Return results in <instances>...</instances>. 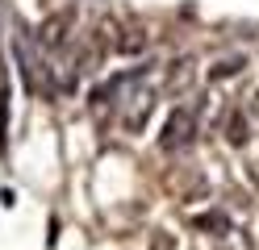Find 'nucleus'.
<instances>
[{"mask_svg":"<svg viewBox=\"0 0 259 250\" xmlns=\"http://www.w3.org/2000/svg\"><path fill=\"white\" fill-rule=\"evenodd\" d=\"M13 55H17V67H21V79L29 83V92L38 96H55V71H51V55L42 50V42L34 38L29 29H17L13 38Z\"/></svg>","mask_w":259,"mask_h":250,"instance_id":"obj_1","label":"nucleus"},{"mask_svg":"<svg viewBox=\"0 0 259 250\" xmlns=\"http://www.w3.org/2000/svg\"><path fill=\"white\" fill-rule=\"evenodd\" d=\"M192 142H197V109H184V105H176L171 117H167V125L163 133H159V146L167 150V155H176V150H188Z\"/></svg>","mask_w":259,"mask_h":250,"instance_id":"obj_2","label":"nucleus"},{"mask_svg":"<svg viewBox=\"0 0 259 250\" xmlns=\"http://www.w3.org/2000/svg\"><path fill=\"white\" fill-rule=\"evenodd\" d=\"M192 88V63L184 59V63H171L167 67V79H163V92H171V96H184Z\"/></svg>","mask_w":259,"mask_h":250,"instance_id":"obj_3","label":"nucleus"},{"mask_svg":"<svg viewBox=\"0 0 259 250\" xmlns=\"http://www.w3.org/2000/svg\"><path fill=\"white\" fill-rule=\"evenodd\" d=\"M226 142H230V146H247L251 142V125H247V113H242V109H234L230 117H226Z\"/></svg>","mask_w":259,"mask_h":250,"instance_id":"obj_4","label":"nucleus"},{"mask_svg":"<svg viewBox=\"0 0 259 250\" xmlns=\"http://www.w3.org/2000/svg\"><path fill=\"white\" fill-rule=\"evenodd\" d=\"M192 225L205 229V233H218V238H222L226 229H230V221H226V213H222V209H209V213H205V217H197Z\"/></svg>","mask_w":259,"mask_h":250,"instance_id":"obj_5","label":"nucleus"},{"mask_svg":"<svg viewBox=\"0 0 259 250\" xmlns=\"http://www.w3.org/2000/svg\"><path fill=\"white\" fill-rule=\"evenodd\" d=\"M242 71V55H230V59H218L213 67H209V75L213 79H230V75H238Z\"/></svg>","mask_w":259,"mask_h":250,"instance_id":"obj_6","label":"nucleus"},{"mask_svg":"<svg viewBox=\"0 0 259 250\" xmlns=\"http://www.w3.org/2000/svg\"><path fill=\"white\" fill-rule=\"evenodd\" d=\"M247 113H251V121L259 125V88H255V92L247 96Z\"/></svg>","mask_w":259,"mask_h":250,"instance_id":"obj_7","label":"nucleus"},{"mask_svg":"<svg viewBox=\"0 0 259 250\" xmlns=\"http://www.w3.org/2000/svg\"><path fill=\"white\" fill-rule=\"evenodd\" d=\"M171 246H176V242H171V233L159 229V233H155V250H171Z\"/></svg>","mask_w":259,"mask_h":250,"instance_id":"obj_8","label":"nucleus"}]
</instances>
